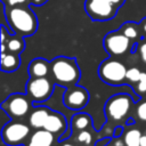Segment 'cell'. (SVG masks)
Segmentation results:
<instances>
[{
	"mask_svg": "<svg viewBox=\"0 0 146 146\" xmlns=\"http://www.w3.org/2000/svg\"><path fill=\"white\" fill-rule=\"evenodd\" d=\"M3 14L15 34L22 36H30L36 32L38 18L34 15L31 6H7L3 3Z\"/></svg>",
	"mask_w": 146,
	"mask_h": 146,
	"instance_id": "1",
	"label": "cell"
},
{
	"mask_svg": "<svg viewBox=\"0 0 146 146\" xmlns=\"http://www.w3.org/2000/svg\"><path fill=\"white\" fill-rule=\"evenodd\" d=\"M50 72L56 83L64 87L74 86L80 78V70L74 58L57 57L50 62Z\"/></svg>",
	"mask_w": 146,
	"mask_h": 146,
	"instance_id": "2",
	"label": "cell"
},
{
	"mask_svg": "<svg viewBox=\"0 0 146 146\" xmlns=\"http://www.w3.org/2000/svg\"><path fill=\"white\" fill-rule=\"evenodd\" d=\"M127 71L128 70L121 62L108 58L100 64L98 74L100 79L108 84H121L127 78Z\"/></svg>",
	"mask_w": 146,
	"mask_h": 146,
	"instance_id": "3",
	"label": "cell"
},
{
	"mask_svg": "<svg viewBox=\"0 0 146 146\" xmlns=\"http://www.w3.org/2000/svg\"><path fill=\"white\" fill-rule=\"evenodd\" d=\"M84 9L92 21L105 22L113 19L120 8L105 0H86Z\"/></svg>",
	"mask_w": 146,
	"mask_h": 146,
	"instance_id": "4",
	"label": "cell"
},
{
	"mask_svg": "<svg viewBox=\"0 0 146 146\" xmlns=\"http://www.w3.org/2000/svg\"><path fill=\"white\" fill-rule=\"evenodd\" d=\"M30 135V128L22 122H10L6 124L1 131L2 140L9 146L22 144Z\"/></svg>",
	"mask_w": 146,
	"mask_h": 146,
	"instance_id": "5",
	"label": "cell"
},
{
	"mask_svg": "<svg viewBox=\"0 0 146 146\" xmlns=\"http://www.w3.org/2000/svg\"><path fill=\"white\" fill-rule=\"evenodd\" d=\"M54 90V84L46 76L32 78L26 84V91L34 102H43L50 97Z\"/></svg>",
	"mask_w": 146,
	"mask_h": 146,
	"instance_id": "6",
	"label": "cell"
},
{
	"mask_svg": "<svg viewBox=\"0 0 146 146\" xmlns=\"http://www.w3.org/2000/svg\"><path fill=\"white\" fill-rule=\"evenodd\" d=\"M104 47L112 56H120L128 51L130 47V39L121 31H113L104 38Z\"/></svg>",
	"mask_w": 146,
	"mask_h": 146,
	"instance_id": "7",
	"label": "cell"
},
{
	"mask_svg": "<svg viewBox=\"0 0 146 146\" xmlns=\"http://www.w3.org/2000/svg\"><path fill=\"white\" fill-rule=\"evenodd\" d=\"M131 107V98L127 95H116L108 99L105 106L107 116L112 120H121L127 115Z\"/></svg>",
	"mask_w": 146,
	"mask_h": 146,
	"instance_id": "8",
	"label": "cell"
},
{
	"mask_svg": "<svg viewBox=\"0 0 146 146\" xmlns=\"http://www.w3.org/2000/svg\"><path fill=\"white\" fill-rule=\"evenodd\" d=\"M2 110L8 113L11 117L19 119L25 116L30 111V102L23 95H11L2 103Z\"/></svg>",
	"mask_w": 146,
	"mask_h": 146,
	"instance_id": "9",
	"label": "cell"
},
{
	"mask_svg": "<svg viewBox=\"0 0 146 146\" xmlns=\"http://www.w3.org/2000/svg\"><path fill=\"white\" fill-rule=\"evenodd\" d=\"M64 104L70 110H81L84 107L89 100V94L84 88L74 87L68 89L63 97Z\"/></svg>",
	"mask_w": 146,
	"mask_h": 146,
	"instance_id": "10",
	"label": "cell"
},
{
	"mask_svg": "<svg viewBox=\"0 0 146 146\" xmlns=\"http://www.w3.org/2000/svg\"><path fill=\"white\" fill-rule=\"evenodd\" d=\"M66 128V122H65V117L57 113V112H50V114L48 115L43 129L48 130L49 132L54 133V135H58L62 131H64Z\"/></svg>",
	"mask_w": 146,
	"mask_h": 146,
	"instance_id": "11",
	"label": "cell"
},
{
	"mask_svg": "<svg viewBox=\"0 0 146 146\" xmlns=\"http://www.w3.org/2000/svg\"><path fill=\"white\" fill-rule=\"evenodd\" d=\"M54 143V133L46 129H36L30 137L25 146H51Z\"/></svg>",
	"mask_w": 146,
	"mask_h": 146,
	"instance_id": "12",
	"label": "cell"
},
{
	"mask_svg": "<svg viewBox=\"0 0 146 146\" xmlns=\"http://www.w3.org/2000/svg\"><path fill=\"white\" fill-rule=\"evenodd\" d=\"M50 70V63L43 58H35L30 63L29 73L31 78H43Z\"/></svg>",
	"mask_w": 146,
	"mask_h": 146,
	"instance_id": "13",
	"label": "cell"
},
{
	"mask_svg": "<svg viewBox=\"0 0 146 146\" xmlns=\"http://www.w3.org/2000/svg\"><path fill=\"white\" fill-rule=\"evenodd\" d=\"M49 114H50L49 108H47V107H36L30 114V117H29L30 125L34 129L43 128L44 122H46Z\"/></svg>",
	"mask_w": 146,
	"mask_h": 146,
	"instance_id": "14",
	"label": "cell"
},
{
	"mask_svg": "<svg viewBox=\"0 0 146 146\" xmlns=\"http://www.w3.org/2000/svg\"><path fill=\"white\" fill-rule=\"evenodd\" d=\"M21 65V59L17 54L1 52V70L3 72H13Z\"/></svg>",
	"mask_w": 146,
	"mask_h": 146,
	"instance_id": "15",
	"label": "cell"
},
{
	"mask_svg": "<svg viewBox=\"0 0 146 146\" xmlns=\"http://www.w3.org/2000/svg\"><path fill=\"white\" fill-rule=\"evenodd\" d=\"M5 43H6L7 50L9 52L17 54V55H19L25 48L24 39L22 35H18V34H11V36L8 35V39Z\"/></svg>",
	"mask_w": 146,
	"mask_h": 146,
	"instance_id": "16",
	"label": "cell"
},
{
	"mask_svg": "<svg viewBox=\"0 0 146 146\" xmlns=\"http://www.w3.org/2000/svg\"><path fill=\"white\" fill-rule=\"evenodd\" d=\"M90 116L88 114H78L72 119V128H74V130H86L89 125H90Z\"/></svg>",
	"mask_w": 146,
	"mask_h": 146,
	"instance_id": "17",
	"label": "cell"
},
{
	"mask_svg": "<svg viewBox=\"0 0 146 146\" xmlns=\"http://www.w3.org/2000/svg\"><path fill=\"white\" fill-rule=\"evenodd\" d=\"M141 132L138 129H130L124 135V143L127 146H140Z\"/></svg>",
	"mask_w": 146,
	"mask_h": 146,
	"instance_id": "18",
	"label": "cell"
},
{
	"mask_svg": "<svg viewBox=\"0 0 146 146\" xmlns=\"http://www.w3.org/2000/svg\"><path fill=\"white\" fill-rule=\"evenodd\" d=\"M138 26H139V25H137L135 22H127V23H124V24L121 26L120 31H121L124 35H127L130 40H132V39H136V38L138 36V33H139Z\"/></svg>",
	"mask_w": 146,
	"mask_h": 146,
	"instance_id": "19",
	"label": "cell"
},
{
	"mask_svg": "<svg viewBox=\"0 0 146 146\" xmlns=\"http://www.w3.org/2000/svg\"><path fill=\"white\" fill-rule=\"evenodd\" d=\"M140 74H141V72L137 67H131L127 71V79L130 81L137 82L140 80Z\"/></svg>",
	"mask_w": 146,
	"mask_h": 146,
	"instance_id": "20",
	"label": "cell"
},
{
	"mask_svg": "<svg viewBox=\"0 0 146 146\" xmlns=\"http://www.w3.org/2000/svg\"><path fill=\"white\" fill-rule=\"evenodd\" d=\"M78 140L80 143H84V144H89L91 141V135L87 131V130H82L80 131V133L78 135Z\"/></svg>",
	"mask_w": 146,
	"mask_h": 146,
	"instance_id": "21",
	"label": "cell"
},
{
	"mask_svg": "<svg viewBox=\"0 0 146 146\" xmlns=\"http://www.w3.org/2000/svg\"><path fill=\"white\" fill-rule=\"evenodd\" d=\"M137 115L141 121H146V102L141 103L137 108Z\"/></svg>",
	"mask_w": 146,
	"mask_h": 146,
	"instance_id": "22",
	"label": "cell"
},
{
	"mask_svg": "<svg viewBox=\"0 0 146 146\" xmlns=\"http://www.w3.org/2000/svg\"><path fill=\"white\" fill-rule=\"evenodd\" d=\"M32 0H9L7 3V6H17V5H29L31 3Z\"/></svg>",
	"mask_w": 146,
	"mask_h": 146,
	"instance_id": "23",
	"label": "cell"
},
{
	"mask_svg": "<svg viewBox=\"0 0 146 146\" xmlns=\"http://www.w3.org/2000/svg\"><path fill=\"white\" fill-rule=\"evenodd\" d=\"M139 54H140V57L143 59V62L146 64V42L141 43L140 47H139Z\"/></svg>",
	"mask_w": 146,
	"mask_h": 146,
	"instance_id": "24",
	"label": "cell"
},
{
	"mask_svg": "<svg viewBox=\"0 0 146 146\" xmlns=\"http://www.w3.org/2000/svg\"><path fill=\"white\" fill-rule=\"evenodd\" d=\"M105 1H107V2H110L112 5H114V6H116L119 8H121L124 5V2H125V0H105Z\"/></svg>",
	"mask_w": 146,
	"mask_h": 146,
	"instance_id": "25",
	"label": "cell"
},
{
	"mask_svg": "<svg viewBox=\"0 0 146 146\" xmlns=\"http://www.w3.org/2000/svg\"><path fill=\"white\" fill-rule=\"evenodd\" d=\"M139 27H140L141 32H143L144 34H146V17H144V18L139 22Z\"/></svg>",
	"mask_w": 146,
	"mask_h": 146,
	"instance_id": "26",
	"label": "cell"
},
{
	"mask_svg": "<svg viewBox=\"0 0 146 146\" xmlns=\"http://www.w3.org/2000/svg\"><path fill=\"white\" fill-rule=\"evenodd\" d=\"M7 41V38H6V26L2 24L1 25V43H5Z\"/></svg>",
	"mask_w": 146,
	"mask_h": 146,
	"instance_id": "27",
	"label": "cell"
},
{
	"mask_svg": "<svg viewBox=\"0 0 146 146\" xmlns=\"http://www.w3.org/2000/svg\"><path fill=\"white\" fill-rule=\"evenodd\" d=\"M48 0H32V5L33 6H43L44 3H47Z\"/></svg>",
	"mask_w": 146,
	"mask_h": 146,
	"instance_id": "28",
	"label": "cell"
},
{
	"mask_svg": "<svg viewBox=\"0 0 146 146\" xmlns=\"http://www.w3.org/2000/svg\"><path fill=\"white\" fill-rule=\"evenodd\" d=\"M138 89H139L140 91H146V82H140V81H139Z\"/></svg>",
	"mask_w": 146,
	"mask_h": 146,
	"instance_id": "29",
	"label": "cell"
},
{
	"mask_svg": "<svg viewBox=\"0 0 146 146\" xmlns=\"http://www.w3.org/2000/svg\"><path fill=\"white\" fill-rule=\"evenodd\" d=\"M140 146H146V135H141V138H140Z\"/></svg>",
	"mask_w": 146,
	"mask_h": 146,
	"instance_id": "30",
	"label": "cell"
},
{
	"mask_svg": "<svg viewBox=\"0 0 146 146\" xmlns=\"http://www.w3.org/2000/svg\"><path fill=\"white\" fill-rule=\"evenodd\" d=\"M140 82H146V73H143L141 72V74H140V80H139Z\"/></svg>",
	"mask_w": 146,
	"mask_h": 146,
	"instance_id": "31",
	"label": "cell"
},
{
	"mask_svg": "<svg viewBox=\"0 0 146 146\" xmlns=\"http://www.w3.org/2000/svg\"><path fill=\"white\" fill-rule=\"evenodd\" d=\"M114 145H115V146H123V143H122L121 140H116Z\"/></svg>",
	"mask_w": 146,
	"mask_h": 146,
	"instance_id": "32",
	"label": "cell"
},
{
	"mask_svg": "<svg viewBox=\"0 0 146 146\" xmlns=\"http://www.w3.org/2000/svg\"><path fill=\"white\" fill-rule=\"evenodd\" d=\"M63 146H74V145H71V144H65V145H63Z\"/></svg>",
	"mask_w": 146,
	"mask_h": 146,
	"instance_id": "33",
	"label": "cell"
},
{
	"mask_svg": "<svg viewBox=\"0 0 146 146\" xmlns=\"http://www.w3.org/2000/svg\"><path fill=\"white\" fill-rule=\"evenodd\" d=\"M8 1H9V0H2V2H3V3H7Z\"/></svg>",
	"mask_w": 146,
	"mask_h": 146,
	"instance_id": "34",
	"label": "cell"
},
{
	"mask_svg": "<svg viewBox=\"0 0 146 146\" xmlns=\"http://www.w3.org/2000/svg\"><path fill=\"white\" fill-rule=\"evenodd\" d=\"M125 146H127V145H125Z\"/></svg>",
	"mask_w": 146,
	"mask_h": 146,
	"instance_id": "35",
	"label": "cell"
}]
</instances>
